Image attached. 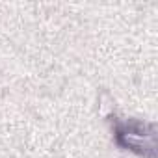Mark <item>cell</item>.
Segmentation results:
<instances>
[{
    "mask_svg": "<svg viewBox=\"0 0 158 158\" xmlns=\"http://www.w3.org/2000/svg\"><path fill=\"white\" fill-rule=\"evenodd\" d=\"M117 141L130 151L154 158V128L151 125L139 121L123 123L117 128Z\"/></svg>",
    "mask_w": 158,
    "mask_h": 158,
    "instance_id": "1",
    "label": "cell"
}]
</instances>
